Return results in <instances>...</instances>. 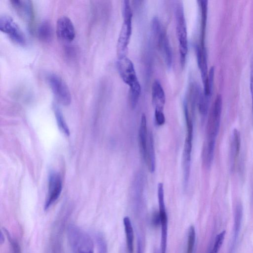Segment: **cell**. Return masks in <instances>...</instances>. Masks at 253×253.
<instances>
[{"label":"cell","mask_w":253,"mask_h":253,"mask_svg":"<svg viewBox=\"0 0 253 253\" xmlns=\"http://www.w3.org/2000/svg\"><path fill=\"white\" fill-rule=\"evenodd\" d=\"M117 66L122 80L129 86V102L133 109L136 107L140 95L141 86L133 63L125 56L118 58Z\"/></svg>","instance_id":"1"},{"label":"cell","mask_w":253,"mask_h":253,"mask_svg":"<svg viewBox=\"0 0 253 253\" xmlns=\"http://www.w3.org/2000/svg\"><path fill=\"white\" fill-rule=\"evenodd\" d=\"M67 238L74 253H94V244L85 231L75 224L68 226Z\"/></svg>","instance_id":"2"},{"label":"cell","mask_w":253,"mask_h":253,"mask_svg":"<svg viewBox=\"0 0 253 253\" xmlns=\"http://www.w3.org/2000/svg\"><path fill=\"white\" fill-rule=\"evenodd\" d=\"M122 11L124 21L117 44V54L118 58L126 56L131 34L132 13L129 0L123 1Z\"/></svg>","instance_id":"3"},{"label":"cell","mask_w":253,"mask_h":253,"mask_svg":"<svg viewBox=\"0 0 253 253\" xmlns=\"http://www.w3.org/2000/svg\"><path fill=\"white\" fill-rule=\"evenodd\" d=\"M175 17L180 61L182 66H183L188 51V41L186 21L183 6L181 4H177L175 7Z\"/></svg>","instance_id":"4"},{"label":"cell","mask_w":253,"mask_h":253,"mask_svg":"<svg viewBox=\"0 0 253 253\" xmlns=\"http://www.w3.org/2000/svg\"><path fill=\"white\" fill-rule=\"evenodd\" d=\"M222 105V97L220 94H218L215 99L208 118L205 142L215 143L220 126Z\"/></svg>","instance_id":"5"},{"label":"cell","mask_w":253,"mask_h":253,"mask_svg":"<svg viewBox=\"0 0 253 253\" xmlns=\"http://www.w3.org/2000/svg\"><path fill=\"white\" fill-rule=\"evenodd\" d=\"M47 80L57 100L63 105H69L71 102V95L64 81L58 75L52 74L48 76Z\"/></svg>","instance_id":"6"},{"label":"cell","mask_w":253,"mask_h":253,"mask_svg":"<svg viewBox=\"0 0 253 253\" xmlns=\"http://www.w3.org/2000/svg\"><path fill=\"white\" fill-rule=\"evenodd\" d=\"M0 30L6 34L15 42L19 45L26 43L25 36L13 19L8 15L0 17Z\"/></svg>","instance_id":"7"},{"label":"cell","mask_w":253,"mask_h":253,"mask_svg":"<svg viewBox=\"0 0 253 253\" xmlns=\"http://www.w3.org/2000/svg\"><path fill=\"white\" fill-rule=\"evenodd\" d=\"M158 198L159 214L161 226V253H166L168 237V217L164 201V186L162 183H159L158 185Z\"/></svg>","instance_id":"8"},{"label":"cell","mask_w":253,"mask_h":253,"mask_svg":"<svg viewBox=\"0 0 253 253\" xmlns=\"http://www.w3.org/2000/svg\"><path fill=\"white\" fill-rule=\"evenodd\" d=\"M62 190V181L57 172H51L49 176L48 194L44 204L46 210L58 199Z\"/></svg>","instance_id":"9"},{"label":"cell","mask_w":253,"mask_h":253,"mask_svg":"<svg viewBox=\"0 0 253 253\" xmlns=\"http://www.w3.org/2000/svg\"><path fill=\"white\" fill-rule=\"evenodd\" d=\"M56 32L59 39L65 42L72 41L75 37V30L71 19L66 16L59 17L56 22Z\"/></svg>","instance_id":"10"},{"label":"cell","mask_w":253,"mask_h":253,"mask_svg":"<svg viewBox=\"0 0 253 253\" xmlns=\"http://www.w3.org/2000/svg\"><path fill=\"white\" fill-rule=\"evenodd\" d=\"M18 15L28 24H31L34 19V11L31 0H11L10 1Z\"/></svg>","instance_id":"11"},{"label":"cell","mask_w":253,"mask_h":253,"mask_svg":"<svg viewBox=\"0 0 253 253\" xmlns=\"http://www.w3.org/2000/svg\"><path fill=\"white\" fill-rule=\"evenodd\" d=\"M192 139L186 137L184 145L182 155V168L183 183L185 187H186L188 185L190 177Z\"/></svg>","instance_id":"12"},{"label":"cell","mask_w":253,"mask_h":253,"mask_svg":"<svg viewBox=\"0 0 253 253\" xmlns=\"http://www.w3.org/2000/svg\"><path fill=\"white\" fill-rule=\"evenodd\" d=\"M197 62L200 69L201 78L204 85V93H206L207 90L208 73L207 60L205 48H203L201 45H197L196 46Z\"/></svg>","instance_id":"13"},{"label":"cell","mask_w":253,"mask_h":253,"mask_svg":"<svg viewBox=\"0 0 253 253\" xmlns=\"http://www.w3.org/2000/svg\"><path fill=\"white\" fill-rule=\"evenodd\" d=\"M152 99L155 109L163 110L166 96L164 89L158 80H155L152 85Z\"/></svg>","instance_id":"14"},{"label":"cell","mask_w":253,"mask_h":253,"mask_svg":"<svg viewBox=\"0 0 253 253\" xmlns=\"http://www.w3.org/2000/svg\"><path fill=\"white\" fill-rule=\"evenodd\" d=\"M156 36L158 37V44L163 53L165 63L167 67L170 68L172 63V52L167 36L163 29Z\"/></svg>","instance_id":"15"},{"label":"cell","mask_w":253,"mask_h":253,"mask_svg":"<svg viewBox=\"0 0 253 253\" xmlns=\"http://www.w3.org/2000/svg\"><path fill=\"white\" fill-rule=\"evenodd\" d=\"M148 139L146 118L145 115L143 114L141 116L138 131V141L140 151L144 160L146 156Z\"/></svg>","instance_id":"16"},{"label":"cell","mask_w":253,"mask_h":253,"mask_svg":"<svg viewBox=\"0 0 253 253\" xmlns=\"http://www.w3.org/2000/svg\"><path fill=\"white\" fill-rule=\"evenodd\" d=\"M241 147V136L239 130H233L230 143V160L231 168H233L238 157Z\"/></svg>","instance_id":"17"},{"label":"cell","mask_w":253,"mask_h":253,"mask_svg":"<svg viewBox=\"0 0 253 253\" xmlns=\"http://www.w3.org/2000/svg\"><path fill=\"white\" fill-rule=\"evenodd\" d=\"M144 161L151 172H153L155 169V153L153 135L151 133L149 134L148 142Z\"/></svg>","instance_id":"18"},{"label":"cell","mask_w":253,"mask_h":253,"mask_svg":"<svg viewBox=\"0 0 253 253\" xmlns=\"http://www.w3.org/2000/svg\"><path fill=\"white\" fill-rule=\"evenodd\" d=\"M123 223L126 235L127 252L128 253H132L133 250L134 234L131 222L129 217H124Z\"/></svg>","instance_id":"19"},{"label":"cell","mask_w":253,"mask_h":253,"mask_svg":"<svg viewBox=\"0 0 253 253\" xmlns=\"http://www.w3.org/2000/svg\"><path fill=\"white\" fill-rule=\"evenodd\" d=\"M39 39L43 42H48L53 36V30L50 23L47 21L42 22L38 29Z\"/></svg>","instance_id":"20"},{"label":"cell","mask_w":253,"mask_h":253,"mask_svg":"<svg viewBox=\"0 0 253 253\" xmlns=\"http://www.w3.org/2000/svg\"><path fill=\"white\" fill-rule=\"evenodd\" d=\"M201 10V46L205 47V38L207 19L208 1L200 0L198 1Z\"/></svg>","instance_id":"21"},{"label":"cell","mask_w":253,"mask_h":253,"mask_svg":"<svg viewBox=\"0 0 253 253\" xmlns=\"http://www.w3.org/2000/svg\"><path fill=\"white\" fill-rule=\"evenodd\" d=\"M54 111L59 128L66 135L69 136L70 135L69 127L64 120L61 111L55 105L54 106Z\"/></svg>","instance_id":"22"},{"label":"cell","mask_w":253,"mask_h":253,"mask_svg":"<svg viewBox=\"0 0 253 253\" xmlns=\"http://www.w3.org/2000/svg\"><path fill=\"white\" fill-rule=\"evenodd\" d=\"M196 233L193 225L190 226L188 230L187 246L186 253H193L195 242Z\"/></svg>","instance_id":"23"},{"label":"cell","mask_w":253,"mask_h":253,"mask_svg":"<svg viewBox=\"0 0 253 253\" xmlns=\"http://www.w3.org/2000/svg\"><path fill=\"white\" fill-rule=\"evenodd\" d=\"M96 241L98 253H108L107 244L102 234L97 233L96 235Z\"/></svg>","instance_id":"24"},{"label":"cell","mask_w":253,"mask_h":253,"mask_svg":"<svg viewBox=\"0 0 253 253\" xmlns=\"http://www.w3.org/2000/svg\"><path fill=\"white\" fill-rule=\"evenodd\" d=\"M3 231L10 243L12 250V253H21L19 244L16 240L11 237L10 233L6 229L4 228Z\"/></svg>","instance_id":"25"},{"label":"cell","mask_w":253,"mask_h":253,"mask_svg":"<svg viewBox=\"0 0 253 253\" xmlns=\"http://www.w3.org/2000/svg\"><path fill=\"white\" fill-rule=\"evenodd\" d=\"M155 118L157 125L161 126L165 123V117L163 110L155 109Z\"/></svg>","instance_id":"26"},{"label":"cell","mask_w":253,"mask_h":253,"mask_svg":"<svg viewBox=\"0 0 253 253\" xmlns=\"http://www.w3.org/2000/svg\"><path fill=\"white\" fill-rule=\"evenodd\" d=\"M250 88H251V97H252L253 121V60L252 62L251 68Z\"/></svg>","instance_id":"27"},{"label":"cell","mask_w":253,"mask_h":253,"mask_svg":"<svg viewBox=\"0 0 253 253\" xmlns=\"http://www.w3.org/2000/svg\"><path fill=\"white\" fill-rule=\"evenodd\" d=\"M221 247L219 245L214 244L213 247L212 249V250L211 251L210 253H218L219 251L220 250Z\"/></svg>","instance_id":"28"},{"label":"cell","mask_w":253,"mask_h":253,"mask_svg":"<svg viewBox=\"0 0 253 253\" xmlns=\"http://www.w3.org/2000/svg\"><path fill=\"white\" fill-rule=\"evenodd\" d=\"M137 253H142V247L140 241H138Z\"/></svg>","instance_id":"29"},{"label":"cell","mask_w":253,"mask_h":253,"mask_svg":"<svg viewBox=\"0 0 253 253\" xmlns=\"http://www.w3.org/2000/svg\"><path fill=\"white\" fill-rule=\"evenodd\" d=\"M4 242V235L2 232H0V244H2Z\"/></svg>","instance_id":"30"}]
</instances>
